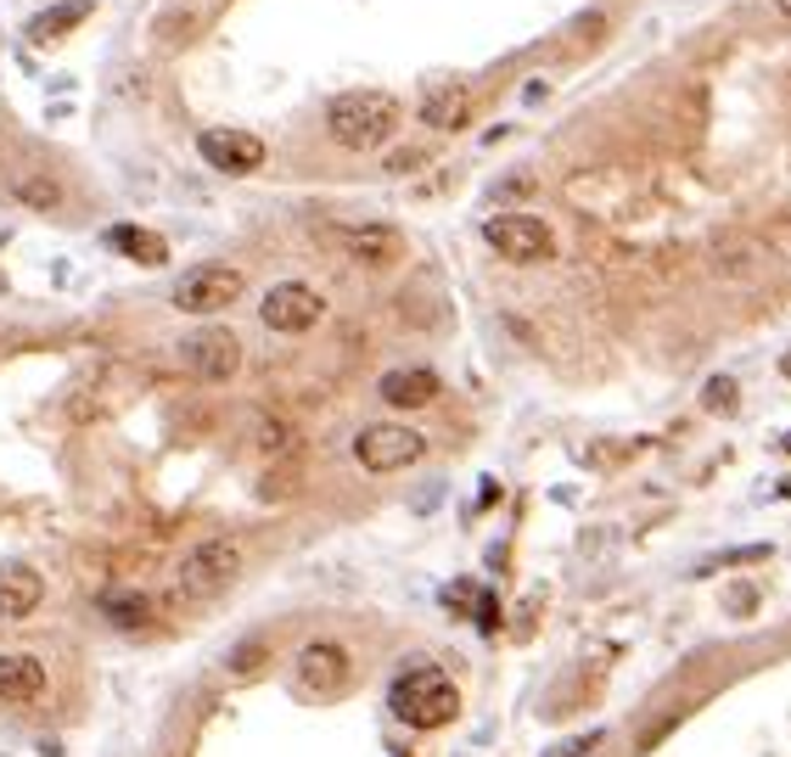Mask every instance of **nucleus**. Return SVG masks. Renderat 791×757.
<instances>
[{
	"label": "nucleus",
	"instance_id": "10",
	"mask_svg": "<svg viewBox=\"0 0 791 757\" xmlns=\"http://www.w3.org/2000/svg\"><path fill=\"white\" fill-rule=\"evenodd\" d=\"M197 152L219 168V175H253V168L264 163V141L247 135V129H203Z\"/></svg>",
	"mask_w": 791,
	"mask_h": 757
},
{
	"label": "nucleus",
	"instance_id": "8",
	"mask_svg": "<svg viewBox=\"0 0 791 757\" xmlns=\"http://www.w3.org/2000/svg\"><path fill=\"white\" fill-rule=\"evenodd\" d=\"M181 365H186L197 382H230V376L242 371L236 331H225V325H197L186 343H181Z\"/></svg>",
	"mask_w": 791,
	"mask_h": 757
},
{
	"label": "nucleus",
	"instance_id": "1",
	"mask_svg": "<svg viewBox=\"0 0 791 757\" xmlns=\"http://www.w3.org/2000/svg\"><path fill=\"white\" fill-rule=\"evenodd\" d=\"M388 707H393V718L410 724V729H444V724L461 713V691H455V680H450L444 667L415 662V667H404L399 680H393Z\"/></svg>",
	"mask_w": 791,
	"mask_h": 757
},
{
	"label": "nucleus",
	"instance_id": "17",
	"mask_svg": "<svg viewBox=\"0 0 791 757\" xmlns=\"http://www.w3.org/2000/svg\"><path fill=\"white\" fill-rule=\"evenodd\" d=\"M146 612H152V601L141 595V589H107V595H102V618L113 629H141Z\"/></svg>",
	"mask_w": 791,
	"mask_h": 757
},
{
	"label": "nucleus",
	"instance_id": "5",
	"mask_svg": "<svg viewBox=\"0 0 791 757\" xmlns=\"http://www.w3.org/2000/svg\"><path fill=\"white\" fill-rule=\"evenodd\" d=\"M242 292H247V276H242V270H230V265H197L192 276L174 281V309L208 320V314H225Z\"/></svg>",
	"mask_w": 791,
	"mask_h": 757
},
{
	"label": "nucleus",
	"instance_id": "6",
	"mask_svg": "<svg viewBox=\"0 0 791 757\" xmlns=\"http://www.w3.org/2000/svg\"><path fill=\"white\" fill-rule=\"evenodd\" d=\"M483 241L500 252L505 265H545L551 252H556L551 225L534 219V214H494V219L483 225Z\"/></svg>",
	"mask_w": 791,
	"mask_h": 757
},
{
	"label": "nucleus",
	"instance_id": "4",
	"mask_svg": "<svg viewBox=\"0 0 791 757\" xmlns=\"http://www.w3.org/2000/svg\"><path fill=\"white\" fill-rule=\"evenodd\" d=\"M348 680H355V656H348V645H337V640H309V645L298 651V662H292L298 696L331 702V696L348 691Z\"/></svg>",
	"mask_w": 791,
	"mask_h": 757
},
{
	"label": "nucleus",
	"instance_id": "20",
	"mask_svg": "<svg viewBox=\"0 0 791 757\" xmlns=\"http://www.w3.org/2000/svg\"><path fill=\"white\" fill-rule=\"evenodd\" d=\"M292 427H287V421H258V449L264 455H292Z\"/></svg>",
	"mask_w": 791,
	"mask_h": 757
},
{
	"label": "nucleus",
	"instance_id": "13",
	"mask_svg": "<svg viewBox=\"0 0 791 757\" xmlns=\"http://www.w3.org/2000/svg\"><path fill=\"white\" fill-rule=\"evenodd\" d=\"M377 393H382L388 409H427L438 398V376L427 365H404V371H388L377 382Z\"/></svg>",
	"mask_w": 791,
	"mask_h": 757
},
{
	"label": "nucleus",
	"instance_id": "7",
	"mask_svg": "<svg viewBox=\"0 0 791 757\" xmlns=\"http://www.w3.org/2000/svg\"><path fill=\"white\" fill-rule=\"evenodd\" d=\"M242 572V545L214 533V539H197L181 561V589L186 595H219V589H230Z\"/></svg>",
	"mask_w": 791,
	"mask_h": 757
},
{
	"label": "nucleus",
	"instance_id": "23",
	"mask_svg": "<svg viewBox=\"0 0 791 757\" xmlns=\"http://www.w3.org/2000/svg\"><path fill=\"white\" fill-rule=\"evenodd\" d=\"M769 7H774L780 18H791V0H769Z\"/></svg>",
	"mask_w": 791,
	"mask_h": 757
},
{
	"label": "nucleus",
	"instance_id": "21",
	"mask_svg": "<svg viewBox=\"0 0 791 757\" xmlns=\"http://www.w3.org/2000/svg\"><path fill=\"white\" fill-rule=\"evenodd\" d=\"M736 398H741V387H736L730 376H713L708 387H701V409H713V415H725V409H736Z\"/></svg>",
	"mask_w": 791,
	"mask_h": 757
},
{
	"label": "nucleus",
	"instance_id": "16",
	"mask_svg": "<svg viewBox=\"0 0 791 757\" xmlns=\"http://www.w3.org/2000/svg\"><path fill=\"white\" fill-rule=\"evenodd\" d=\"M107 241L124 252V259H135V265H163L168 259V241L157 230H141V225H113Z\"/></svg>",
	"mask_w": 791,
	"mask_h": 757
},
{
	"label": "nucleus",
	"instance_id": "11",
	"mask_svg": "<svg viewBox=\"0 0 791 757\" xmlns=\"http://www.w3.org/2000/svg\"><path fill=\"white\" fill-rule=\"evenodd\" d=\"M342 252L366 270H393L404 259V236L393 225H348L342 230Z\"/></svg>",
	"mask_w": 791,
	"mask_h": 757
},
{
	"label": "nucleus",
	"instance_id": "3",
	"mask_svg": "<svg viewBox=\"0 0 791 757\" xmlns=\"http://www.w3.org/2000/svg\"><path fill=\"white\" fill-rule=\"evenodd\" d=\"M421 455H427V438L415 427H404V421H371V427H360V438H355V460L366 471H377V477L404 471Z\"/></svg>",
	"mask_w": 791,
	"mask_h": 757
},
{
	"label": "nucleus",
	"instance_id": "14",
	"mask_svg": "<svg viewBox=\"0 0 791 757\" xmlns=\"http://www.w3.org/2000/svg\"><path fill=\"white\" fill-rule=\"evenodd\" d=\"M45 696V667L23 651L0 656V702H40Z\"/></svg>",
	"mask_w": 791,
	"mask_h": 757
},
{
	"label": "nucleus",
	"instance_id": "9",
	"mask_svg": "<svg viewBox=\"0 0 791 757\" xmlns=\"http://www.w3.org/2000/svg\"><path fill=\"white\" fill-rule=\"evenodd\" d=\"M320 314H326V303L304 281H281V287L264 292V303H258V320L270 325V331H281V336H298V331L320 325Z\"/></svg>",
	"mask_w": 791,
	"mask_h": 757
},
{
	"label": "nucleus",
	"instance_id": "24",
	"mask_svg": "<svg viewBox=\"0 0 791 757\" xmlns=\"http://www.w3.org/2000/svg\"><path fill=\"white\" fill-rule=\"evenodd\" d=\"M780 371H785V382H791V354H785V360H780Z\"/></svg>",
	"mask_w": 791,
	"mask_h": 757
},
{
	"label": "nucleus",
	"instance_id": "12",
	"mask_svg": "<svg viewBox=\"0 0 791 757\" xmlns=\"http://www.w3.org/2000/svg\"><path fill=\"white\" fill-rule=\"evenodd\" d=\"M40 601H45V578H40L34 567H23V561L0 567V618L18 623V618H29Z\"/></svg>",
	"mask_w": 791,
	"mask_h": 757
},
{
	"label": "nucleus",
	"instance_id": "2",
	"mask_svg": "<svg viewBox=\"0 0 791 757\" xmlns=\"http://www.w3.org/2000/svg\"><path fill=\"white\" fill-rule=\"evenodd\" d=\"M326 129H331V141L348 146V152H377V146H388L393 129H399V102L382 96V91H348V96L331 102Z\"/></svg>",
	"mask_w": 791,
	"mask_h": 757
},
{
	"label": "nucleus",
	"instance_id": "15",
	"mask_svg": "<svg viewBox=\"0 0 791 757\" xmlns=\"http://www.w3.org/2000/svg\"><path fill=\"white\" fill-rule=\"evenodd\" d=\"M421 118H427L432 129H466V118H472V96L461 91V84H438V91H427V96H421Z\"/></svg>",
	"mask_w": 791,
	"mask_h": 757
},
{
	"label": "nucleus",
	"instance_id": "22",
	"mask_svg": "<svg viewBox=\"0 0 791 757\" xmlns=\"http://www.w3.org/2000/svg\"><path fill=\"white\" fill-rule=\"evenodd\" d=\"M18 197H23V203H34V208H56V203H62L56 180H23V186H18Z\"/></svg>",
	"mask_w": 791,
	"mask_h": 757
},
{
	"label": "nucleus",
	"instance_id": "19",
	"mask_svg": "<svg viewBox=\"0 0 791 757\" xmlns=\"http://www.w3.org/2000/svg\"><path fill=\"white\" fill-rule=\"evenodd\" d=\"M258 662H264V640H247V645H236V651L225 656V673H230V680H253Z\"/></svg>",
	"mask_w": 791,
	"mask_h": 757
},
{
	"label": "nucleus",
	"instance_id": "18",
	"mask_svg": "<svg viewBox=\"0 0 791 757\" xmlns=\"http://www.w3.org/2000/svg\"><path fill=\"white\" fill-rule=\"evenodd\" d=\"M91 7H96V0H62L56 12H40V18L29 23V40H56V34L79 29L84 18H91Z\"/></svg>",
	"mask_w": 791,
	"mask_h": 757
}]
</instances>
